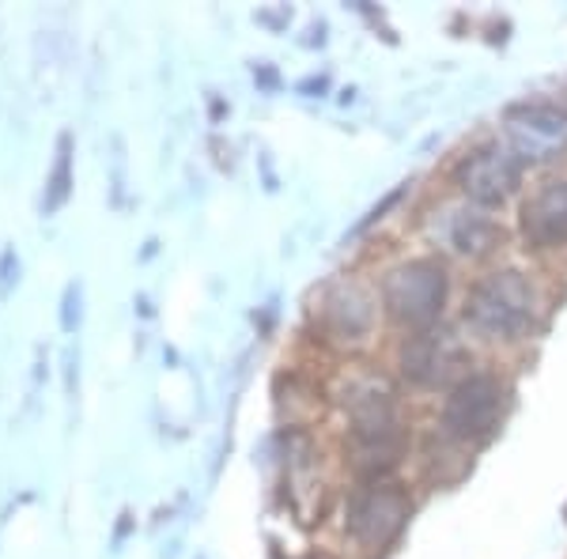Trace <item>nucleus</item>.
I'll return each instance as SVG.
<instances>
[{"instance_id": "obj_4", "label": "nucleus", "mask_w": 567, "mask_h": 559, "mask_svg": "<svg viewBox=\"0 0 567 559\" xmlns=\"http://www.w3.org/2000/svg\"><path fill=\"white\" fill-rule=\"evenodd\" d=\"M503 133H507V148L523 163H548L567 152V110L553 103H526L511 110Z\"/></svg>"}, {"instance_id": "obj_7", "label": "nucleus", "mask_w": 567, "mask_h": 559, "mask_svg": "<svg viewBox=\"0 0 567 559\" xmlns=\"http://www.w3.org/2000/svg\"><path fill=\"white\" fill-rule=\"evenodd\" d=\"M409 518V499L398 484H368L349 503V534L363 548H386Z\"/></svg>"}, {"instance_id": "obj_3", "label": "nucleus", "mask_w": 567, "mask_h": 559, "mask_svg": "<svg viewBox=\"0 0 567 559\" xmlns=\"http://www.w3.org/2000/svg\"><path fill=\"white\" fill-rule=\"evenodd\" d=\"M523 170H526V163L518 159L507 144H484V148H477L473 155H465L454 178H458L462 194L470 197L473 205L496 208L518 189Z\"/></svg>"}, {"instance_id": "obj_6", "label": "nucleus", "mask_w": 567, "mask_h": 559, "mask_svg": "<svg viewBox=\"0 0 567 559\" xmlns=\"http://www.w3.org/2000/svg\"><path fill=\"white\" fill-rule=\"evenodd\" d=\"M465 363V344L454 329L446 325H427L416 337H409L401 348V374H405L413 386H443L458 374Z\"/></svg>"}, {"instance_id": "obj_5", "label": "nucleus", "mask_w": 567, "mask_h": 559, "mask_svg": "<svg viewBox=\"0 0 567 559\" xmlns=\"http://www.w3.org/2000/svg\"><path fill=\"white\" fill-rule=\"evenodd\" d=\"M503 405V386L492 374H470L451 390L443 405V431L458 443H477L492 435Z\"/></svg>"}, {"instance_id": "obj_9", "label": "nucleus", "mask_w": 567, "mask_h": 559, "mask_svg": "<svg viewBox=\"0 0 567 559\" xmlns=\"http://www.w3.org/2000/svg\"><path fill=\"white\" fill-rule=\"evenodd\" d=\"M451 242L465 258H481V253H488L492 242H496V224L484 213H458L451 227Z\"/></svg>"}, {"instance_id": "obj_11", "label": "nucleus", "mask_w": 567, "mask_h": 559, "mask_svg": "<svg viewBox=\"0 0 567 559\" xmlns=\"http://www.w3.org/2000/svg\"><path fill=\"white\" fill-rule=\"evenodd\" d=\"M69 189H72V136L61 133L58 136V163H53V174H50V182H45V200H42L45 213H58V208L65 205Z\"/></svg>"}, {"instance_id": "obj_1", "label": "nucleus", "mask_w": 567, "mask_h": 559, "mask_svg": "<svg viewBox=\"0 0 567 559\" xmlns=\"http://www.w3.org/2000/svg\"><path fill=\"white\" fill-rule=\"evenodd\" d=\"M537 318V291L523 272L496 269L465 296V322L484 341H518Z\"/></svg>"}, {"instance_id": "obj_12", "label": "nucleus", "mask_w": 567, "mask_h": 559, "mask_svg": "<svg viewBox=\"0 0 567 559\" xmlns=\"http://www.w3.org/2000/svg\"><path fill=\"white\" fill-rule=\"evenodd\" d=\"M16 277H20V261H16V250H4L0 253V296L12 291Z\"/></svg>"}, {"instance_id": "obj_13", "label": "nucleus", "mask_w": 567, "mask_h": 559, "mask_svg": "<svg viewBox=\"0 0 567 559\" xmlns=\"http://www.w3.org/2000/svg\"><path fill=\"white\" fill-rule=\"evenodd\" d=\"M76 322H80V288L72 283V288L65 291V310H61V325H65L69 333H72V329H76Z\"/></svg>"}, {"instance_id": "obj_8", "label": "nucleus", "mask_w": 567, "mask_h": 559, "mask_svg": "<svg viewBox=\"0 0 567 559\" xmlns=\"http://www.w3.org/2000/svg\"><path fill=\"white\" fill-rule=\"evenodd\" d=\"M523 238L534 250L567 246V178L545 182L523 205Z\"/></svg>"}, {"instance_id": "obj_10", "label": "nucleus", "mask_w": 567, "mask_h": 559, "mask_svg": "<svg viewBox=\"0 0 567 559\" xmlns=\"http://www.w3.org/2000/svg\"><path fill=\"white\" fill-rule=\"evenodd\" d=\"M329 318H333L341 333L355 337L371 325V302L360 288H341L333 299H329Z\"/></svg>"}, {"instance_id": "obj_2", "label": "nucleus", "mask_w": 567, "mask_h": 559, "mask_svg": "<svg viewBox=\"0 0 567 559\" xmlns=\"http://www.w3.org/2000/svg\"><path fill=\"white\" fill-rule=\"evenodd\" d=\"M446 302V269L432 258L405 261L382 280V307L393 322L409 329H427L443 314Z\"/></svg>"}]
</instances>
